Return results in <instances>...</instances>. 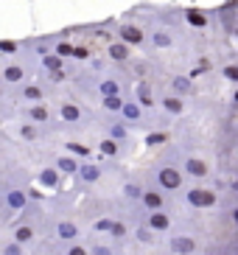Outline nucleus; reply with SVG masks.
<instances>
[{
  "instance_id": "f257e3e1",
  "label": "nucleus",
  "mask_w": 238,
  "mask_h": 255,
  "mask_svg": "<svg viewBox=\"0 0 238 255\" xmlns=\"http://www.w3.org/2000/svg\"><path fill=\"white\" fill-rule=\"evenodd\" d=\"M157 185L163 188V191H179L182 188V171L174 168V165H163L157 171Z\"/></svg>"
},
{
  "instance_id": "f03ea898",
  "label": "nucleus",
  "mask_w": 238,
  "mask_h": 255,
  "mask_svg": "<svg viewBox=\"0 0 238 255\" xmlns=\"http://www.w3.org/2000/svg\"><path fill=\"white\" fill-rule=\"evenodd\" d=\"M185 199H188L191 208H213V205L219 202V196L213 194L210 188H191L185 194Z\"/></svg>"
},
{
  "instance_id": "7ed1b4c3",
  "label": "nucleus",
  "mask_w": 238,
  "mask_h": 255,
  "mask_svg": "<svg viewBox=\"0 0 238 255\" xmlns=\"http://www.w3.org/2000/svg\"><path fill=\"white\" fill-rule=\"evenodd\" d=\"M118 37H120V42H123V45H140L143 39H146V31L137 28V25L123 23V25L118 28Z\"/></svg>"
},
{
  "instance_id": "20e7f679",
  "label": "nucleus",
  "mask_w": 238,
  "mask_h": 255,
  "mask_svg": "<svg viewBox=\"0 0 238 255\" xmlns=\"http://www.w3.org/2000/svg\"><path fill=\"white\" fill-rule=\"evenodd\" d=\"M182 171L191 174V177H196V180H205L210 174V165L205 163L202 157H185V165H182Z\"/></svg>"
},
{
  "instance_id": "39448f33",
  "label": "nucleus",
  "mask_w": 238,
  "mask_h": 255,
  "mask_svg": "<svg viewBox=\"0 0 238 255\" xmlns=\"http://www.w3.org/2000/svg\"><path fill=\"white\" fill-rule=\"evenodd\" d=\"M59 115H62L65 124H79V121L84 118V110L76 104V101H62V104H59Z\"/></svg>"
},
{
  "instance_id": "423d86ee",
  "label": "nucleus",
  "mask_w": 238,
  "mask_h": 255,
  "mask_svg": "<svg viewBox=\"0 0 238 255\" xmlns=\"http://www.w3.org/2000/svg\"><path fill=\"white\" fill-rule=\"evenodd\" d=\"M101 165H96V163H82L79 165V174H76V177H79V180L82 182H87V185H93V182H98L101 180Z\"/></svg>"
},
{
  "instance_id": "0eeeda50",
  "label": "nucleus",
  "mask_w": 238,
  "mask_h": 255,
  "mask_svg": "<svg viewBox=\"0 0 238 255\" xmlns=\"http://www.w3.org/2000/svg\"><path fill=\"white\" fill-rule=\"evenodd\" d=\"M56 239L59 241H76L79 239V227L73 225V222H67V219H62V222H56Z\"/></svg>"
},
{
  "instance_id": "6e6552de",
  "label": "nucleus",
  "mask_w": 238,
  "mask_h": 255,
  "mask_svg": "<svg viewBox=\"0 0 238 255\" xmlns=\"http://www.w3.org/2000/svg\"><path fill=\"white\" fill-rule=\"evenodd\" d=\"M196 250V241L191 239V236H174L171 239V253L177 255H191Z\"/></svg>"
},
{
  "instance_id": "1a4fd4ad",
  "label": "nucleus",
  "mask_w": 238,
  "mask_h": 255,
  "mask_svg": "<svg viewBox=\"0 0 238 255\" xmlns=\"http://www.w3.org/2000/svg\"><path fill=\"white\" fill-rule=\"evenodd\" d=\"M149 227L154 233H165L171 227V216H168L165 210H154V213H149Z\"/></svg>"
},
{
  "instance_id": "9d476101",
  "label": "nucleus",
  "mask_w": 238,
  "mask_h": 255,
  "mask_svg": "<svg viewBox=\"0 0 238 255\" xmlns=\"http://www.w3.org/2000/svg\"><path fill=\"white\" fill-rule=\"evenodd\" d=\"M37 180H39L42 188H59L62 185V174L56 171V165H53V168H42V171L37 174Z\"/></svg>"
},
{
  "instance_id": "9b49d317",
  "label": "nucleus",
  "mask_w": 238,
  "mask_h": 255,
  "mask_svg": "<svg viewBox=\"0 0 238 255\" xmlns=\"http://www.w3.org/2000/svg\"><path fill=\"white\" fill-rule=\"evenodd\" d=\"M79 160L70 157V154H62V157H56V171L59 174H67V177H76L79 174Z\"/></svg>"
},
{
  "instance_id": "f8f14e48",
  "label": "nucleus",
  "mask_w": 238,
  "mask_h": 255,
  "mask_svg": "<svg viewBox=\"0 0 238 255\" xmlns=\"http://www.w3.org/2000/svg\"><path fill=\"white\" fill-rule=\"evenodd\" d=\"M6 205H8L11 210H22L25 205H28V194H25V191H17V188H14V191H8V194H6Z\"/></svg>"
},
{
  "instance_id": "ddd939ff",
  "label": "nucleus",
  "mask_w": 238,
  "mask_h": 255,
  "mask_svg": "<svg viewBox=\"0 0 238 255\" xmlns=\"http://www.w3.org/2000/svg\"><path fill=\"white\" fill-rule=\"evenodd\" d=\"M120 115H123V121H129V124H137V121L143 118V107L137 104V101H126L123 110H120Z\"/></svg>"
},
{
  "instance_id": "4468645a",
  "label": "nucleus",
  "mask_w": 238,
  "mask_h": 255,
  "mask_svg": "<svg viewBox=\"0 0 238 255\" xmlns=\"http://www.w3.org/2000/svg\"><path fill=\"white\" fill-rule=\"evenodd\" d=\"M140 202L146 205L151 213H154V210H163V194H160V191H149V188H146V194H143Z\"/></svg>"
},
{
  "instance_id": "2eb2a0df",
  "label": "nucleus",
  "mask_w": 238,
  "mask_h": 255,
  "mask_svg": "<svg viewBox=\"0 0 238 255\" xmlns=\"http://www.w3.org/2000/svg\"><path fill=\"white\" fill-rule=\"evenodd\" d=\"M163 110L168 115H182L185 113V104H182V98L179 96H165L163 98Z\"/></svg>"
},
{
  "instance_id": "dca6fc26",
  "label": "nucleus",
  "mask_w": 238,
  "mask_h": 255,
  "mask_svg": "<svg viewBox=\"0 0 238 255\" xmlns=\"http://www.w3.org/2000/svg\"><path fill=\"white\" fill-rule=\"evenodd\" d=\"M98 93H101V98L120 96V82L118 79H104V82H98Z\"/></svg>"
},
{
  "instance_id": "f3484780",
  "label": "nucleus",
  "mask_w": 238,
  "mask_h": 255,
  "mask_svg": "<svg viewBox=\"0 0 238 255\" xmlns=\"http://www.w3.org/2000/svg\"><path fill=\"white\" fill-rule=\"evenodd\" d=\"M151 45H154V48H171V45H174V37H171V31H165V28H157L154 34H151Z\"/></svg>"
},
{
  "instance_id": "a211bd4d",
  "label": "nucleus",
  "mask_w": 238,
  "mask_h": 255,
  "mask_svg": "<svg viewBox=\"0 0 238 255\" xmlns=\"http://www.w3.org/2000/svg\"><path fill=\"white\" fill-rule=\"evenodd\" d=\"M107 53H110L112 62H126L129 59V45H123V42H112V45L107 48Z\"/></svg>"
},
{
  "instance_id": "6ab92c4d",
  "label": "nucleus",
  "mask_w": 238,
  "mask_h": 255,
  "mask_svg": "<svg viewBox=\"0 0 238 255\" xmlns=\"http://www.w3.org/2000/svg\"><path fill=\"white\" fill-rule=\"evenodd\" d=\"M98 151H101V157H118L120 143H118V140H112V137H104V140L98 143Z\"/></svg>"
},
{
  "instance_id": "aec40b11",
  "label": "nucleus",
  "mask_w": 238,
  "mask_h": 255,
  "mask_svg": "<svg viewBox=\"0 0 238 255\" xmlns=\"http://www.w3.org/2000/svg\"><path fill=\"white\" fill-rule=\"evenodd\" d=\"M42 68L51 70V73H56V70L65 68V59H62L59 53H45V56H42Z\"/></svg>"
},
{
  "instance_id": "412c9836",
  "label": "nucleus",
  "mask_w": 238,
  "mask_h": 255,
  "mask_svg": "<svg viewBox=\"0 0 238 255\" xmlns=\"http://www.w3.org/2000/svg\"><path fill=\"white\" fill-rule=\"evenodd\" d=\"M171 87L177 90V96H188V93H194V82H191L188 76H174Z\"/></svg>"
},
{
  "instance_id": "4be33fe9",
  "label": "nucleus",
  "mask_w": 238,
  "mask_h": 255,
  "mask_svg": "<svg viewBox=\"0 0 238 255\" xmlns=\"http://www.w3.org/2000/svg\"><path fill=\"white\" fill-rule=\"evenodd\" d=\"M22 76H25V70H22L20 65H8V68L3 70V82H8V84H20V82H22Z\"/></svg>"
},
{
  "instance_id": "5701e85b",
  "label": "nucleus",
  "mask_w": 238,
  "mask_h": 255,
  "mask_svg": "<svg viewBox=\"0 0 238 255\" xmlns=\"http://www.w3.org/2000/svg\"><path fill=\"white\" fill-rule=\"evenodd\" d=\"M22 98L39 104V101H42V87H39V84H22Z\"/></svg>"
},
{
  "instance_id": "b1692460",
  "label": "nucleus",
  "mask_w": 238,
  "mask_h": 255,
  "mask_svg": "<svg viewBox=\"0 0 238 255\" xmlns=\"http://www.w3.org/2000/svg\"><path fill=\"white\" fill-rule=\"evenodd\" d=\"M65 149H67V154H70V157H84V160H87L90 154H93V151H90L84 143H79V140H70Z\"/></svg>"
},
{
  "instance_id": "393cba45",
  "label": "nucleus",
  "mask_w": 238,
  "mask_h": 255,
  "mask_svg": "<svg viewBox=\"0 0 238 255\" xmlns=\"http://www.w3.org/2000/svg\"><path fill=\"white\" fill-rule=\"evenodd\" d=\"M11 239H14L17 244H31V241H34V227L20 225V227L14 230V236H11Z\"/></svg>"
},
{
  "instance_id": "a878e982",
  "label": "nucleus",
  "mask_w": 238,
  "mask_h": 255,
  "mask_svg": "<svg viewBox=\"0 0 238 255\" xmlns=\"http://www.w3.org/2000/svg\"><path fill=\"white\" fill-rule=\"evenodd\" d=\"M123 96H110V98H101V107H104L107 113H120L123 110Z\"/></svg>"
},
{
  "instance_id": "bb28decb",
  "label": "nucleus",
  "mask_w": 238,
  "mask_h": 255,
  "mask_svg": "<svg viewBox=\"0 0 238 255\" xmlns=\"http://www.w3.org/2000/svg\"><path fill=\"white\" fill-rule=\"evenodd\" d=\"M137 104L146 107V110H149V107H154V101H151V90H149V84H146V82L137 84Z\"/></svg>"
},
{
  "instance_id": "cd10ccee",
  "label": "nucleus",
  "mask_w": 238,
  "mask_h": 255,
  "mask_svg": "<svg viewBox=\"0 0 238 255\" xmlns=\"http://www.w3.org/2000/svg\"><path fill=\"white\" fill-rule=\"evenodd\" d=\"M185 20L191 25H196V28H205V25H208V17L202 14V11H196V8H188L185 11Z\"/></svg>"
},
{
  "instance_id": "c85d7f7f",
  "label": "nucleus",
  "mask_w": 238,
  "mask_h": 255,
  "mask_svg": "<svg viewBox=\"0 0 238 255\" xmlns=\"http://www.w3.org/2000/svg\"><path fill=\"white\" fill-rule=\"evenodd\" d=\"M126 135H129V129H126V124H110V137L112 140H118V143H123L126 140Z\"/></svg>"
},
{
  "instance_id": "c756f323",
  "label": "nucleus",
  "mask_w": 238,
  "mask_h": 255,
  "mask_svg": "<svg viewBox=\"0 0 238 255\" xmlns=\"http://www.w3.org/2000/svg\"><path fill=\"white\" fill-rule=\"evenodd\" d=\"M143 194H146V188H140L137 182H126L123 185V196L126 199H143Z\"/></svg>"
},
{
  "instance_id": "7c9ffc66",
  "label": "nucleus",
  "mask_w": 238,
  "mask_h": 255,
  "mask_svg": "<svg viewBox=\"0 0 238 255\" xmlns=\"http://www.w3.org/2000/svg\"><path fill=\"white\" fill-rule=\"evenodd\" d=\"M28 118L34 121V124H45V121H48V110H45L42 104H34L28 110Z\"/></svg>"
},
{
  "instance_id": "2f4dec72",
  "label": "nucleus",
  "mask_w": 238,
  "mask_h": 255,
  "mask_svg": "<svg viewBox=\"0 0 238 255\" xmlns=\"http://www.w3.org/2000/svg\"><path fill=\"white\" fill-rule=\"evenodd\" d=\"M20 137H22V140H37L39 129L34 127V124H22V127H20Z\"/></svg>"
},
{
  "instance_id": "473e14b6",
  "label": "nucleus",
  "mask_w": 238,
  "mask_h": 255,
  "mask_svg": "<svg viewBox=\"0 0 238 255\" xmlns=\"http://www.w3.org/2000/svg\"><path fill=\"white\" fill-rule=\"evenodd\" d=\"M134 236H137V241H140V244H151V241H154V230H151V227H137V230H134Z\"/></svg>"
},
{
  "instance_id": "72a5a7b5",
  "label": "nucleus",
  "mask_w": 238,
  "mask_h": 255,
  "mask_svg": "<svg viewBox=\"0 0 238 255\" xmlns=\"http://www.w3.org/2000/svg\"><path fill=\"white\" fill-rule=\"evenodd\" d=\"M163 143H168L165 132H151V135H146V146H163Z\"/></svg>"
},
{
  "instance_id": "f704fd0d",
  "label": "nucleus",
  "mask_w": 238,
  "mask_h": 255,
  "mask_svg": "<svg viewBox=\"0 0 238 255\" xmlns=\"http://www.w3.org/2000/svg\"><path fill=\"white\" fill-rule=\"evenodd\" d=\"M112 227H115L112 219H98V222H96V230L98 233H112Z\"/></svg>"
},
{
  "instance_id": "c9c22d12",
  "label": "nucleus",
  "mask_w": 238,
  "mask_h": 255,
  "mask_svg": "<svg viewBox=\"0 0 238 255\" xmlns=\"http://www.w3.org/2000/svg\"><path fill=\"white\" fill-rule=\"evenodd\" d=\"M0 53H17L14 39H0Z\"/></svg>"
},
{
  "instance_id": "e433bc0d",
  "label": "nucleus",
  "mask_w": 238,
  "mask_h": 255,
  "mask_svg": "<svg viewBox=\"0 0 238 255\" xmlns=\"http://www.w3.org/2000/svg\"><path fill=\"white\" fill-rule=\"evenodd\" d=\"M3 255H22V244H17V241L6 244V247H3Z\"/></svg>"
},
{
  "instance_id": "4c0bfd02",
  "label": "nucleus",
  "mask_w": 238,
  "mask_h": 255,
  "mask_svg": "<svg viewBox=\"0 0 238 255\" xmlns=\"http://www.w3.org/2000/svg\"><path fill=\"white\" fill-rule=\"evenodd\" d=\"M56 53H59L62 59H65V56H73V45H67V42H59V45H56Z\"/></svg>"
},
{
  "instance_id": "58836bf2",
  "label": "nucleus",
  "mask_w": 238,
  "mask_h": 255,
  "mask_svg": "<svg viewBox=\"0 0 238 255\" xmlns=\"http://www.w3.org/2000/svg\"><path fill=\"white\" fill-rule=\"evenodd\" d=\"M112 239H123L126 236V225H120V222H115V227H112V233H110Z\"/></svg>"
},
{
  "instance_id": "ea45409f",
  "label": "nucleus",
  "mask_w": 238,
  "mask_h": 255,
  "mask_svg": "<svg viewBox=\"0 0 238 255\" xmlns=\"http://www.w3.org/2000/svg\"><path fill=\"white\" fill-rule=\"evenodd\" d=\"M67 255H90L87 247H82V244H73V247H67Z\"/></svg>"
},
{
  "instance_id": "a19ab883",
  "label": "nucleus",
  "mask_w": 238,
  "mask_h": 255,
  "mask_svg": "<svg viewBox=\"0 0 238 255\" xmlns=\"http://www.w3.org/2000/svg\"><path fill=\"white\" fill-rule=\"evenodd\" d=\"M93 255H112V250L104 247V244H96V247H93Z\"/></svg>"
},
{
  "instance_id": "79ce46f5",
  "label": "nucleus",
  "mask_w": 238,
  "mask_h": 255,
  "mask_svg": "<svg viewBox=\"0 0 238 255\" xmlns=\"http://www.w3.org/2000/svg\"><path fill=\"white\" fill-rule=\"evenodd\" d=\"M73 56H76V59H87L90 51H87V48H73Z\"/></svg>"
},
{
  "instance_id": "37998d69",
  "label": "nucleus",
  "mask_w": 238,
  "mask_h": 255,
  "mask_svg": "<svg viewBox=\"0 0 238 255\" xmlns=\"http://www.w3.org/2000/svg\"><path fill=\"white\" fill-rule=\"evenodd\" d=\"M224 76L233 79V82H238V68H227V70H224Z\"/></svg>"
},
{
  "instance_id": "c03bdc74",
  "label": "nucleus",
  "mask_w": 238,
  "mask_h": 255,
  "mask_svg": "<svg viewBox=\"0 0 238 255\" xmlns=\"http://www.w3.org/2000/svg\"><path fill=\"white\" fill-rule=\"evenodd\" d=\"M25 194H28V199H42V194H39V191H25Z\"/></svg>"
},
{
  "instance_id": "a18cd8bd",
  "label": "nucleus",
  "mask_w": 238,
  "mask_h": 255,
  "mask_svg": "<svg viewBox=\"0 0 238 255\" xmlns=\"http://www.w3.org/2000/svg\"><path fill=\"white\" fill-rule=\"evenodd\" d=\"M230 216H233V222H236V225H238V208H236V210H233Z\"/></svg>"
},
{
  "instance_id": "49530a36",
  "label": "nucleus",
  "mask_w": 238,
  "mask_h": 255,
  "mask_svg": "<svg viewBox=\"0 0 238 255\" xmlns=\"http://www.w3.org/2000/svg\"><path fill=\"white\" fill-rule=\"evenodd\" d=\"M233 194H238V180H233Z\"/></svg>"
},
{
  "instance_id": "de8ad7c7",
  "label": "nucleus",
  "mask_w": 238,
  "mask_h": 255,
  "mask_svg": "<svg viewBox=\"0 0 238 255\" xmlns=\"http://www.w3.org/2000/svg\"><path fill=\"white\" fill-rule=\"evenodd\" d=\"M0 98H3V87H0Z\"/></svg>"
},
{
  "instance_id": "09e8293b",
  "label": "nucleus",
  "mask_w": 238,
  "mask_h": 255,
  "mask_svg": "<svg viewBox=\"0 0 238 255\" xmlns=\"http://www.w3.org/2000/svg\"><path fill=\"white\" fill-rule=\"evenodd\" d=\"M236 98H238V93H236Z\"/></svg>"
}]
</instances>
